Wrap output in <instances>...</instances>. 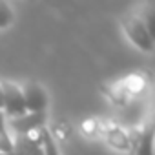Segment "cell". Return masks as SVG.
I'll use <instances>...</instances> for the list:
<instances>
[{"mask_svg": "<svg viewBox=\"0 0 155 155\" xmlns=\"http://www.w3.org/2000/svg\"><path fill=\"white\" fill-rule=\"evenodd\" d=\"M120 24H122L124 33L128 35V38L131 40V44L137 49L146 51V53L153 51V35L146 29L144 22L137 15H126V17H122Z\"/></svg>", "mask_w": 155, "mask_h": 155, "instance_id": "6da1fadb", "label": "cell"}, {"mask_svg": "<svg viewBox=\"0 0 155 155\" xmlns=\"http://www.w3.org/2000/svg\"><path fill=\"white\" fill-rule=\"evenodd\" d=\"M0 86H2V113L6 119H15V117L28 113L18 84L2 81Z\"/></svg>", "mask_w": 155, "mask_h": 155, "instance_id": "7a4b0ae2", "label": "cell"}, {"mask_svg": "<svg viewBox=\"0 0 155 155\" xmlns=\"http://www.w3.org/2000/svg\"><path fill=\"white\" fill-rule=\"evenodd\" d=\"M20 91H22V99H24V106L28 113H46L48 93L38 82L29 81L24 86H20Z\"/></svg>", "mask_w": 155, "mask_h": 155, "instance_id": "3957f363", "label": "cell"}, {"mask_svg": "<svg viewBox=\"0 0 155 155\" xmlns=\"http://www.w3.org/2000/svg\"><path fill=\"white\" fill-rule=\"evenodd\" d=\"M8 128H11L17 135L35 133L46 128V113H24L20 117L9 119Z\"/></svg>", "mask_w": 155, "mask_h": 155, "instance_id": "277c9868", "label": "cell"}, {"mask_svg": "<svg viewBox=\"0 0 155 155\" xmlns=\"http://www.w3.org/2000/svg\"><path fill=\"white\" fill-rule=\"evenodd\" d=\"M44 130L35 131V133H28V135H17V139L13 140L11 155H31V151L42 144V131Z\"/></svg>", "mask_w": 155, "mask_h": 155, "instance_id": "5b68a950", "label": "cell"}, {"mask_svg": "<svg viewBox=\"0 0 155 155\" xmlns=\"http://www.w3.org/2000/svg\"><path fill=\"white\" fill-rule=\"evenodd\" d=\"M106 140H108L110 146H113V148H117V150H120V151H128V150L131 148V142H130L126 131H122V130L117 128V126H110V128L106 130Z\"/></svg>", "mask_w": 155, "mask_h": 155, "instance_id": "8992f818", "label": "cell"}, {"mask_svg": "<svg viewBox=\"0 0 155 155\" xmlns=\"http://www.w3.org/2000/svg\"><path fill=\"white\" fill-rule=\"evenodd\" d=\"M135 153L137 155H153V128L148 126L135 142Z\"/></svg>", "mask_w": 155, "mask_h": 155, "instance_id": "52a82bcc", "label": "cell"}, {"mask_svg": "<svg viewBox=\"0 0 155 155\" xmlns=\"http://www.w3.org/2000/svg\"><path fill=\"white\" fill-rule=\"evenodd\" d=\"M13 151V140L8 131V120L4 113L0 111V153H11Z\"/></svg>", "mask_w": 155, "mask_h": 155, "instance_id": "ba28073f", "label": "cell"}, {"mask_svg": "<svg viewBox=\"0 0 155 155\" xmlns=\"http://www.w3.org/2000/svg\"><path fill=\"white\" fill-rule=\"evenodd\" d=\"M42 150H44V155H60V150H58L53 135L48 130L42 131Z\"/></svg>", "mask_w": 155, "mask_h": 155, "instance_id": "9c48e42d", "label": "cell"}, {"mask_svg": "<svg viewBox=\"0 0 155 155\" xmlns=\"http://www.w3.org/2000/svg\"><path fill=\"white\" fill-rule=\"evenodd\" d=\"M11 22H13V11H11L9 4H6V2L0 0V29L8 28Z\"/></svg>", "mask_w": 155, "mask_h": 155, "instance_id": "30bf717a", "label": "cell"}, {"mask_svg": "<svg viewBox=\"0 0 155 155\" xmlns=\"http://www.w3.org/2000/svg\"><path fill=\"white\" fill-rule=\"evenodd\" d=\"M31 155H44V150H42V144L40 146H37L33 151H31Z\"/></svg>", "mask_w": 155, "mask_h": 155, "instance_id": "8fae6325", "label": "cell"}, {"mask_svg": "<svg viewBox=\"0 0 155 155\" xmlns=\"http://www.w3.org/2000/svg\"><path fill=\"white\" fill-rule=\"evenodd\" d=\"M0 111H2V86H0Z\"/></svg>", "mask_w": 155, "mask_h": 155, "instance_id": "7c38bea8", "label": "cell"}, {"mask_svg": "<svg viewBox=\"0 0 155 155\" xmlns=\"http://www.w3.org/2000/svg\"><path fill=\"white\" fill-rule=\"evenodd\" d=\"M0 155H11V153H0Z\"/></svg>", "mask_w": 155, "mask_h": 155, "instance_id": "4fadbf2b", "label": "cell"}]
</instances>
